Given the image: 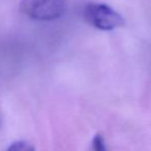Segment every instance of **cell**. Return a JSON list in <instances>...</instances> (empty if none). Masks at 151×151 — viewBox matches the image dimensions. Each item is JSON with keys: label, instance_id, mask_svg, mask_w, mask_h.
I'll use <instances>...</instances> for the list:
<instances>
[{"label": "cell", "instance_id": "1", "mask_svg": "<svg viewBox=\"0 0 151 151\" xmlns=\"http://www.w3.org/2000/svg\"><path fill=\"white\" fill-rule=\"evenodd\" d=\"M86 21L93 28L101 31H112L120 28L125 21L119 12L105 3L91 2L83 9Z\"/></svg>", "mask_w": 151, "mask_h": 151}, {"label": "cell", "instance_id": "2", "mask_svg": "<svg viewBox=\"0 0 151 151\" xmlns=\"http://www.w3.org/2000/svg\"><path fill=\"white\" fill-rule=\"evenodd\" d=\"M67 0H22L21 12L35 21H54L66 12Z\"/></svg>", "mask_w": 151, "mask_h": 151}, {"label": "cell", "instance_id": "3", "mask_svg": "<svg viewBox=\"0 0 151 151\" xmlns=\"http://www.w3.org/2000/svg\"><path fill=\"white\" fill-rule=\"evenodd\" d=\"M6 151H35V147L29 142L21 140L10 144Z\"/></svg>", "mask_w": 151, "mask_h": 151}, {"label": "cell", "instance_id": "4", "mask_svg": "<svg viewBox=\"0 0 151 151\" xmlns=\"http://www.w3.org/2000/svg\"><path fill=\"white\" fill-rule=\"evenodd\" d=\"M93 151H108L105 140L101 135L97 134L93 139Z\"/></svg>", "mask_w": 151, "mask_h": 151}, {"label": "cell", "instance_id": "5", "mask_svg": "<svg viewBox=\"0 0 151 151\" xmlns=\"http://www.w3.org/2000/svg\"><path fill=\"white\" fill-rule=\"evenodd\" d=\"M0 124H1V117H0Z\"/></svg>", "mask_w": 151, "mask_h": 151}]
</instances>
